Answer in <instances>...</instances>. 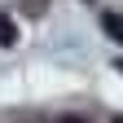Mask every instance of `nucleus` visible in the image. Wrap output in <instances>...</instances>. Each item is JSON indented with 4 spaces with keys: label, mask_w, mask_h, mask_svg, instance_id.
<instances>
[{
    "label": "nucleus",
    "mask_w": 123,
    "mask_h": 123,
    "mask_svg": "<svg viewBox=\"0 0 123 123\" xmlns=\"http://www.w3.org/2000/svg\"><path fill=\"white\" fill-rule=\"evenodd\" d=\"M13 44H18V26L9 13H0V49H13Z\"/></svg>",
    "instance_id": "1"
},
{
    "label": "nucleus",
    "mask_w": 123,
    "mask_h": 123,
    "mask_svg": "<svg viewBox=\"0 0 123 123\" xmlns=\"http://www.w3.org/2000/svg\"><path fill=\"white\" fill-rule=\"evenodd\" d=\"M101 26H105V35H110V40H119V44H123V18H119V13H105Z\"/></svg>",
    "instance_id": "2"
},
{
    "label": "nucleus",
    "mask_w": 123,
    "mask_h": 123,
    "mask_svg": "<svg viewBox=\"0 0 123 123\" xmlns=\"http://www.w3.org/2000/svg\"><path fill=\"white\" fill-rule=\"evenodd\" d=\"M57 123H88V119H79V114H57Z\"/></svg>",
    "instance_id": "3"
},
{
    "label": "nucleus",
    "mask_w": 123,
    "mask_h": 123,
    "mask_svg": "<svg viewBox=\"0 0 123 123\" xmlns=\"http://www.w3.org/2000/svg\"><path fill=\"white\" fill-rule=\"evenodd\" d=\"M119 75H123V57H119Z\"/></svg>",
    "instance_id": "4"
}]
</instances>
